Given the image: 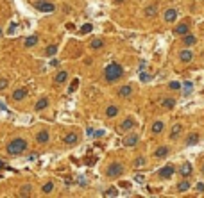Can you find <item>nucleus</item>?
<instances>
[{"label": "nucleus", "mask_w": 204, "mask_h": 198, "mask_svg": "<svg viewBox=\"0 0 204 198\" xmlns=\"http://www.w3.org/2000/svg\"><path fill=\"white\" fill-rule=\"evenodd\" d=\"M104 77H106V80H108V82H116L118 79H122V77H124L122 64H118V63L108 64V66H106V70H104Z\"/></svg>", "instance_id": "obj_1"}, {"label": "nucleus", "mask_w": 204, "mask_h": 198, "mask_svg": "<svg viewBox=\"0 0 204 198\" xmlns=\"http://www.w3.org/2000/svg\"><path fill=\"white\" fill-rule=\"evenodd\" d=\"M27 139H23V137H16V139H13L9 145H7V154L9 155H20L23 154L25 150H27Z\"/></svg>", "instance_id": "obj_2"}, {"label": "nucleus", "mask_w": 204, "mask_h": 198, "mask_svg": "<svg viewBox=\"0 0 204 198\" xmlns=\"http://www.w3.org/2000/svg\"><path fill=\"white\" fill-rule=\"evenodd\" d=\"M106 173H108V177H120V175L124 173V166L120 164V163H113L111 166L108 168Z\"/></svg>", "instance_id": "obj_3"}, {"label": "nucleus", "mask_w": 204, "mask_h": 198, "mask_svg": "<svg viewBox=\"0 0 204 198\" xmlns=\"http://www.w3.org/2000/svg\"><path fill=\"white\" fill-rule=\"evenodd\" d=\"M36 9L43 11V13H52V11L56 9V6L50 4V2H36Z\"/></svg>", "instance_id": "obj_4"}, {"label": "nucleus", "mask_w": 204, "mask_h": 198, "mask_svg": "<svg viewBox=\"0 0 204 198\" xmlns=\"http://www.w3.org/2000/svg\"><path fill=\"white\" fill-rule=\"evenodd\" d=\"M138 139H140V136L138 134H127L125 137H124V146H134L136 143H138Z\"/></svg>", "instance_id": "obj_5"}, {"label": "nucleus", "mask_w": 204, "mask_h": 198, "mask_svg": "<svg viewBox=\"0 0 204 198\" xmlns=\"http://www.w3.org/2000/svg\"><path fill=\"white\" fill-rule=\"evenodd\" d=\"M175 18H177V11L175 9H167L163 14V20L167 21V23H172V21H175Z\"/></svg>", "instance_id": "obj_6"}, {"label": "nucleus", "mask_w": 204, "mask_h": 198, "mask_svg": "<svg viewBox=\"0 0 204 198\" xmlns=\"http://www.w3.org/2000/svg\"><path fill=\"white\" fill-rule=\"evenodd\" d=\"M174 171H175V170H174V166H170V164H168V166H165V168H161V170H159V177H161V178H170L174 175Z\"/></svg>", "instance_id": "obj_7"}, {"label": "nucleus", "mask_w": 204, "mask_h": 198, "mask_svg": "<svg viewBox=\"0 0 204 198\" xmlns=\"http://www.w3.org/2000/svg\"><path fill=\"white\" fill-rule=\"evenodd\" d=\"M188 32H190L188 23H179V25L174 29V34H177V36H184V34H188Z\"/></svg>", "instance_id": "obj_8"}, {"label": "nucleus", "mask_w": 204, "mask_h": 198, "mask_svg": "<svg viewBox=\"0 0 204 198\" xmlns=\"http://www.w3.org/2000/svg\"><path fill=\"white\" fill-rule=\"evenodd\" d=\"M133 127H134V120H133V118H125L122 123H120V127H118V129H120L122 132H125V130H131Z\"/></svg>", "instance_id": "obj_9"}, {"label": "nucleus", "mask_w": 204, "mask_h": 198, "mask_svg": "<svg viewBox=\"0 0 204 198\" xmlns=\"http://www.w3.org/2000/svg\"><path fill=\"white\" fill-rule=\"evenodd\" d=\"M156 14H158V4H151V6L145 7V16L147 18H154Z\"/></svg>", "instance_id": "obj_10"}, {"label": "nucleus", "mask_w": 204, "mask_h": 198, "mask_svg": "<svg viewBox=\"0 0 204 198\" xmlns=\"http://www.w3.org/2000/svg\"><path fill=\"white\" fill-rule=\"evenodd\" d=\"M27 96V89L25 88H20V89H16L14 93H13V100H16V102H20Z\"/></svg>", "instance_id": "obj_11"}, {"label": "nucleus", "mask_w": 204, "mask_h": 198, "mask_svg": "<svg viewBox=\"0 0 204 198\" xmlns=\"http://www.w3.org/2000/svg\"><path fill=\"white\" fill-rule=\"evenodd\" d=\"M192 164L190 163H183V166H181V170H179V173H181V177H190V173H192Z\"/></svg>", "instance_id": "obj_12"}, {"label": "nucleus", "mask_w": 204, "mask_h": 198, "mask_svg": "<svg viewBox=\"0 0 204 198\" xmlns=\"http://www.w3.org/2000/svg\"><path fill=\"white\" fill-rule=\"evenodd\" d=\"M118 95H120L122 98H129V96L133 95V88H131V86H122V88L118 89Z\"/></svg>", "instance_id": "obj_13"}, {"label": "nucleus", "mask_w": 204, "mask_h": 198, "mask_svg": "<svg viewBox=\"0 0 204 198\" xmlns=\"http://www.w3.org/2000/svg\"><path fill=\"white\" fill-rule=\"evenodd\" d=\"M179 59H181L183 63H190V61L194 59V54H192V50H183V52L179 54Z\"/></svg>", "instance_id": "obj_14"}, {"label": "nucleus", "mask_w": 204, "mask_h": 198, "mask_svg": "<svg viewBox=\"0 0 204 198\" xmlns=\"http://www.w3.org/2000/svg\"><path fill=\"white\" fill-rule=\"evenodd\" d=\"M183 132V125H179V123H175V125L172 127V130H170V137L172 139H177L179 137V134Z\"/></svg>", "instance_id": "obj_15"}, {"label": "nucleus", "mask_w": 204, "mask_h": 198, "mask_svg": "<svg viewBox=\"0 0 204 198\" xmlns=\"http://www.w3.org/2000/svg\"><path fill=\"white\" fill-rule=\"evenodd\" d=\"M49 137H50V134H49L47 130H41V132L36 134V141H38V143H47V141H49Z\"/></svg>", "instance_id": "obj_16"}, {"label": "nucleus", "mask_w": 204, "mask_h": 198, "mask_svg": "<svg viewBox=\"0 0 204 198\" xmlns=\"http://www.w3.org/2000/svg\"><path fill=\"white\" fill-rule=\"evenodd\" d=\"M195 41H197V39H195V36H194V34H190V32L183 36V43L186 45V47H192V45H195Z\"/></svg>", "instance_id": "obj_17"}, {"label": "nucleus", "mask_w": 204, "mask_h": 198, "mask_svg": "<svg viewBox=\"0 0 204 198\" xmlns=\"http://www.w3.org/2000/svg\"><path fill=\"white\" fill-rule=\"evenodd\" d=\"M163 129H165V125H163V121H154L152 123V134H161L163 132Z\"/></svg>", "instance_id": "obj_18"}, {"label": "nucleus", "mask_w": 204, "mask_h": 198, "mask_svg": "<svg viewBox=\"0 0 204 198\" xmlns=\"http://www.w3.org/2000/svg\"><path fill=\"white\" fill-rule=\"evenodd\" d=\"M77 141H79V136L77 134H66L65 136V143H66V145H75Z\"/></svg>", "instance_id": "obj_19"}, {"label": "nucleus", "mask_w": 204, "mask_h": 198, "mask_svg": "<svg viewBox=\"0 0 204 198\" xmlns=\"http://www.w3.org/2000/svg\"><path fill=\"white\" fill-rule=\"evenodd\" d=\"M154 155L158 157V159H161V157H167V155H168V146H159V148L154 152Z\"/></svg>", "instance_id": "obj_20"}, {"label": "nucleus", "mask_w": 204, "mask_h": 198, "mask_svg": "<svg viewBox=\"0 0 204 198\" xmlns=\"http://www.w3.org/2000/svg\"><path fill=\"white\" fill-rule=\"evenodd\" d=\"M47 105H49V100H47V98H41V100L36 102L34 109H36V111H43V109H47Z\"/></svg>", "instance_id": "obj_21"}, {"label": "nucleus", "mask_w": 204, "mask_h": 198, "mask_svg": "<svg viewBox=\"0 0 204 198\" xmlns=\"http://www.w3.org/2000/svg\"><path fill=\"white\" fill-rule=\"evenodd\" d=\"M66 79H68V72H59L57 75H56V82L57 84H63V82H66Z\"/></svg>", "instance_id": "obj_22"}, {"label": "nucleus", "mask_w": 204, "mask_h": 198, "mask_svg": "<svg viewBox=\"0 0 204 198\" xmlns=\"http://www.w3.org/2000/svg\"><path fill=\"white\" fill-rule=\"evenodd\" d=\"M38 39H40L38 36H29V38L25 39V48H31V47H34V45L38 43Z\"/></svg>", "instance_id": "obj_23"}, {"label": "nucleus", "mask_w": 204, "mask_h": 198, "mask_svg": "<svg viewBox=\"0 0 204 198\" xmlns=\"http://www.w3.org/2000/svg\"><path fill=\"white\" fill-rule=\"evenodd\" d=\"M199 143V134H190L188 137H186V145H197Z\"/></svg>", "instance_id": "obj_24"}, {"label": "nucleus", "mask_w": 204, "mask_h": 198, "mask_svg": "<svg viewBox=\"0 0 204 198\" xmlns=\"http://www.w3.org/2000/svg\"><path fill=\"white\" fill-rule=\"evenodd\" d=\"M102 47H104V41H102V39H93V41L90 43V48H92V50H99Z\"/></svg>", "instance_id": "obj_25"}, {"label": "nucleus", "mask_w": 204, "mask_h": 198, "mask_svg": "<svg viewBox=\"0 0 204 198\" xmlns=\"http://www.w3.org/2000/svg\"><path fill=\"white\" fill-rule=\"evenodd\" d=\"M106 114L109 116V118L116 116V114H118V107H116V105H109V107L106 109Z\"/></svg>", "instance_id": "obj_26"}, {"label": "nucleus", "mask_w": 204, "mask_h": 198, "mask_svg": "<svg viewBox=\"0 0 204 198\" xmlns=\"http://www.w3.org/2000/svg\"><path fill=\"white\" fill-rule=\"evenodd\" d=\"M188 189H190V182H188V180H183V182L177 184V191H181V193L188 191Z\"/></svg>", "instance_id": "obj_27"}, {"label": "nucleus", "mask_w": 204, "mask_h": 198, "mask_svg": "<svg viewBox=\"0 0 204 198\" xmlns=\"http://www.w3.org/2000/svg\"><path fill=\"white\" fill-rule=\"evenodd\" d=\"M161 105H163L165 109H172L174 105H175V100L174 98H165L163 102H161Z\"/></svg>", "instance_id": "obj_28"}, {"label": "nucleus", "mask_w": 204, "mask_h": 198, "mask_svg": "<svg viewBox=\"0 0 204 198\" xmlns=\"http://www.w3.org/2000/svg\"><path fill=\"white\" fill-rule=\"evenodd\" d=\"M20 196H31V186L29 184H25V186L20 188Z\"/></svg>", "instance_id": "obj_29"}, {"label": "nucleus", "mask_w": 204, "mask_h": 198, "mask_svg": "<svg viewBox=\"0 0 204 198\" xmlns=\"http://www.w3.org/2000/svg\"><path fill=\"white\" fill-rule=\"evenodd\" d=\"M192 91H194V84H192V82H184L183 84V93L184 95H190Z\"/></svg>", "instance_id": "obj_30"}, {"label": "nucleus", "mask_w": 204, "mask_h": 198, "mask_svg": "<svg viewBox=\"0 0 204 198\" xmlns=\"http://www.w3.org/2000/svg\"><path fill=\"white\" fill-rule=\"evenodd\" d=\"M56 52H57V47H56V45H50V47H47V50H45V55L52 57V55H56Z\"/></svg>", "instance_id": "obj_31"}, {"label": "nucleus", "mask_w": 204, "mask_h": 198, "mask_svg": "<svg viewBox=\"0 0 204 198\" xmlns=\"http://www.w3.org/2000/svg\"><path fill=\"white\" fill-rule=\"evenodd\" d=\"M52 191H54V184H52V182H47V184L43 186V193H45V195H50Z\"/></svg>", "instance_id": "obj_32"}, {"label": "nucleus", "mask_w": 204, "mask_h": 198, "mask_svg": "<svg viewBox=\"0 0 204 198\" xmlns=\"http://www.w3.org/2000/svg\"><path fill=\"white\" fill-rule=\"evenodd\" d=\"M77 86H79V79H73L70 82V88H68V93H73L75 89H77Z\"/></svg>", "instance_id": "obj_33"}, {"label": "nucleus", "mask_w": 204, "mask_h": 198, "mask_svg": "<svg viewBox=\"0 0 204 198\" xmlns=\"http://www.w3.org/2000/svg\"><path fill=\"white\" fill-rule=\"evenodd\" d=\"M116 195H118V191H116L115 188H109V189L104 191V196H116Z\"/></svg>", "instance_id": "obj_34"}, {"label": "nucleus", "mask_w": 204, "mask_h": 198, "mask_svg": "<svg viewBox=\"0 0 204 198\" xmlns=\"http://www.w3.org/2000/svg\"><path fill=\"white\" fill-rule=\"evenodd\" d=\"M93 31V25L92 23H86V25H82L81 27V32L82 34H88V32H92Z\"/></svg>", "instance_id": "obj_35"}, {"label": "nucleus", "mask_w": 204, "mask_h": 198, "mask_svg": "<svg viewBox=\"0 0 204 198\" xmlns=\"http://www.w3.org/2000/svg\"><path fill=\"white\" fill-rule=\"evenodd\" d=\"M140 80H142V82H149V80H151V75H149V73H145L142 70V72H140Z\"/></svg>", "instance_id": "obj_36"}, {"label": "nucleus", "mask_w": 204, "mask_h": 198, "mask_svg": "<svg viewBox=\"0 0 204 198\" xmlns=\"http://www.w3.org/2000/svg\"><path fill=\"white\" fill-rule=\"evenodd\" d=\"M7 84H9V80H7V79H4V77H2V79H0V91H4V89H6V88H7Z\"/></svg>", "instance_id": "obj_37"}, {"label": "nucleus", "mask_w": 204, "mask_h": 198, "mask_svg": "<svg viewBox=\"0 0 204 198\" xmlns=\"http://www.w3.org/2000/svg\"><path fill=\"white\" fill-rule=\"evenodd\" d=\"M134 166H136V168H140V166H145V159H143V157H138V159L134 161Z\"/></svg>", "instance_id": "obj_38"}, {"label": "nucleus", "mask_w": 204, "mask_h": 198, "mask_svg": "<svg viewBox=\"0 0 204 198\" xmlns=\"http://www.w3.org/2000/svg\"><path fill=\"white\" fill-rule=\"evenodd\" d=\"M168 88H170V89H181L183 86H181L179 82H170V84H168Z\"/></svg>", "instance_id": "obj_39"}, {"label": "nucleus", "mask_w": 204, "mask_h": 198, "mask_svg": "<svg viewBox=\"0 0 204 198\" xmlns=\"http://www.w3.org/2000/svg\"><path fill=\"white\" fill-rule=\"evenodd\" d=\"M197 191H199V193H204V184H202V182H199V184H197Z\"/></svg>", "instance_id": "obj_40"}, {"label": "nucleus", "mask_w": 204, "mask_h": 198, "mask_svg": "<svg viewBox=\"0 0 204 198\" xmlns=\"http://www.w3.org/2000/svg\"><path fill=\"white\" fill-rule=\"evenodd\" d=\"M14 31H16V23H13V25H9V31H7V32H9V34H13Z\"/></svg>", "instance_id": "obj_41"}, {"label": "nucleus", "mask_w": 204, "mask_h": 198, "mask_svg": "<svg viewBox=\"0 0 204 198\" xmlns=\"http://www.w3.org/2000/svg\"><path fill=\"white\" fill-rule=\"evenodd\" d=\"M134 180H136V182H140V184H142L143 180H145V178H143V175H138V177L134 178Z\"/></svg>", "instance_id": "obj_42"}, {"label": "nucleus", "mask_w": 204, "mask_h": 198, "mask_svg": "<svg viewBox=\"0 0 204 198\" xmlns=\"http://www.w3.org/2000/svg\"><path fill=\"white\" fill-rule=\"evenodd\" d=\"M50 64H52V66H57V64H59V61H57V59H52Z\"/></svg>", "instance_id": "obj_43"}, {"label": "nucleus", "mask_w": 204, "mask_h": 198, "mask_svg": "<svg viewBox=\"0 0 204 198\" xmlns=\"http://www.w3.org/2000/svg\"><path fill=\"white\" fill-rule=\"evenodd\" d=\"M86 132H88V136H95V130H93V129H88Z\"/></svg>", "instance_id": "obj_44"}, {"label": "nucleus", "mask_w": 204, "mask_h": 198, "mask_svg": "<svg viewBox=\"0 0 204 198\" xmlns=\"http://www.w3.org/2000/svg\"><path fill=\"white\" fill-rule=\"evenodd\" d=\"M143 68H145V61H140V72H142Z\"/></svg>", "instance_id": "obj_45"}, {"label": "nucleus", "mask_w": 204, "mask_h": 198, "mask_svg": "<svg viewBox=\"0 0 204 198\" xmlns=\"http://www.w3.org/2000/svg\"><path fill=\"white\" fill-rule=\"evenodd\" d=\"M125 0H115V4H124Z\"/></svg>", "instance_id": "obj_46"}, {"label": "nucleus", "mask_w": 204, "mask_h": 198, "mask_svg": "<svg viewBox=\"0 0 204 198\" xmlns=\"http://www.w3.org/2000/svg\"><path fill=\"white\" fill-rule=\"evenodd\" d=\"M0 36H2V29H0Z\"/></svg>", "instance_id": "obj_47"}, {"label": "nucleus", "mask_w": 204, "mask_h": 198, "mask_svg": "<svg viewBox=\"0 0 204 198\" xmlns=\"http://www.w3.org/2000/svg\"><path fill=\"white\" fill-rule=\"evenodd\" d=\"M202 171H204V166H202Z\"/></svg>", "instance_id": "obj_48"}]
</instances>
